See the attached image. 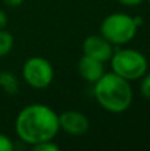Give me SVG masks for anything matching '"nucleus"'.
Wrapping results in <instances>:
<instances>
[{
  "label": "nucleus",
  "instance_id": "f257e3e1",
  "mask_svg": "<svg viewBox=\"0 0 150 151\" xmlns=\"http://www.w3.org/2000/svg\"><path fill=\"white\" fill-rule=\"evenodd\" d=\"M17 138L28 146L52 141L60 131L58 114L44 104H31L19 111L15 121Z\"/></svg>",
  "mask_w": 150,
  "mask_h": 151
},
{
  "label": "nucleus",
  "instance_id": "f03ea898",
  "mask_svg": "<svg viewBox=\"0 0 150 151\" xmlns=\"http://www.w3.org/2000/svg\"><path fill=\"white\" fill-rule=\"evenodd\" d=\"M93 96L104 110L112 114H121L132 106L133 88L129 81L118 74L105 72L93 83Z\"/></svg>",
  "mask_w": 150,
  "mask_h": 151
},
{
  "label": "nucleus",
  "instance_id": "7ed1b4c3",
  "mask_svg": "<svg viewBox=\"0 0 150 151\" xmlns=\"http://www.w3.org/2000/svg\"><path fill=\"white\" fill-rule=\"evenodd\" d=\"M144 20L140 16H130L129 13L113 12L108 15L100 25V33L112 45L122 47L132 41Z\"/></svg>",
  "mask_w": 150,
  "mask_h": 151
},
{
  "label": "nucleus",
  "instance_id": "20e7f679",
  "mask_svg": "<svg viewBox=\"0 0 150 151\" xmlns=\"http://www.w3.org/2000/svg\"><path fill=\"white\" fill-rule=\"evenodd\" d=\"M112 72L120 77L132 81H138L148 72V58L142 52L133 48H120L114 50L110 60Z\"/></svg>",
  "mask_w": 150,
  "mask_h": 151
},
{
  "label": "nucleus",
  "instance_id": "39448f33",
  "mask_svg": "<svg viewBox=\"0 0 150 151\" xmlns=\"http://www.w3.org/2000/svg\"><path fill=\"white\" fill-rule=\"evenodd\" d=\"M23 80L28 86L36 90L47 89L55 78V69L47 58L41 56H32L21 68Z\"/></svg>",
  "mask_w": 150,
  "mask_h": 151
},
{
  "label": "nucleus",
  "instance_id": "423d86ee",
  "mask_svg": "<svg viewBox=\"0 0 150 151\" xmlns=\"http://www.w3.org/2000/svg\"><path fill=\"white\" fill-rule=\"evenodd\" d=\"M60 130L73 137H81L89 130V118L77 110H66L58 114Z\"/></svg>",
  "mask_w": 150,
  "mask_h": 151
},
{
  "label": "nucleus",
  "instance_id": "0eeeda50",
  "mask_svg": "<svg viewBox=\"0 0 150 151\" xmlns=\"http://www.w3.org/2000/svg\"><path fill=\"white\" fill-rule=\"evenodd\" d=\"M114 52V45H112L102 35H90L82 41V53L98 61L110 60Z\"/></svg>",
  "mask_w": 150,
  "mask_h": 151
},
{
  "label": "nucleus",
  "instance_id": "6e6552de",
  "mask_svg": "<svg viewBox=\"0 0 150 151\" xmlns=\"http://www.w3.org/2000/svg\"><path fill=\"white\" fill-rule=\"evenodd\" d=\"M104 64L105 63H102V61H98L87 55H82L81 58L79 60V64H77V70H79V74L81 76L82 80L93 85L105 73Z\"/></svg>",
  "mask_w": 150,
  "mask_h": 151
},
{
  "label": "nucleus",
  "instance_id": "1a4fd4ad",
  "mask_svg": "<svg viewBox=\"0 0 150 151\" xmlns=\"http://www.w3.org/2000/svg\"><path fill=\"white\" fill-rule=\"evenodd\" d=\"M0 89L9 96H15L20 90V81L12 72H0Z\"/></svg>",
  "mask_w": 150,
  "mask_h": 151
},
{
  "label": "nucleus",
  "instance_id": "9d476101",
  "mask_svg": "<svg viewBox=\"0 0 150 151\" xmlns=\"http://www.w3.org/2000/svg\"><path fill=\"white\" fill-rule=\"evenodd\" d=\"M13 44H15V39L12 33L5 31V28L0 29V58L5 57L13 49Z\"/></svg>",
  "mask_w": 150,
  "mask_h": 151
},
{
  "label": "nucleus",
  "instance_id": "9b49d317",
  "mask_svg": "<svg viewBox=\"0 0 150 151\" xmlns=\"http://www.w3.org/2000/svg\"><path fill=\"white\" fill-rule=\"evenodd\" d=\"M140 93L145 99L150 101V73L148 72L140 78Z\"/></svg>",
  "mask_w": 150,
  "mask_h": 151
},
{
  "label": "nucleus",
  "instance_id": "f8f14e48",
  "mask_svg": "<svg viewBox=\"0 0 150 151\" xmlns=\"http://www.w3.org/2000/svg\"><path fill=\"white\" fill-rule=\"evenodd\" d=\"M33 151H58L60 147L58 145L55 143V141H45V142H40V143L35 145L31 147Z\"/></svg>",
  "mask_w": 150,
  "mask_h": 151
},
{
  "label": "nucleus",
  "instance_id": "ddd939ff",
  "mask_svg": "<svg viewBox=\"0 0 150 151\" xmlns=\"http://www.w3.org/2000/svg\"><path fill=\"white\" fill-rule=\"evenodd\" d=\"M15 145L8 135L0 133V151H13Z\"/></svg>",
  "mask_w": 150,
  "mask_h": 151
},
{
  "label": "nucleus",
  "instance_id": "4468645a",
  "mask_svg": "<svg viewBox=\"0 0 150 151\" xmlns=\"http://www.w3.org/2000/svg\"><path fill=\"white\" fill-rule=\"evenodd\" d=\"M117 1L125 7H137V5L142 4L145 0H117Z\"/></svg>",
  "mask_w": 150,
  "mask_h": 151
},
{
  "label": "nucleus",
  "instance_id": "2eb2a0df",
  "mask_svg": "<svg viewBox=\"0 0 150 151\" xmlns=\"http://www.w3.org/2000/svg\"><path fill=\"white\" fill-rule=\"evenodd\" d=\"M8 24V16L4 11L0 8V29H4Z\"/></svg>",
  "mask_w": 150,
  "mask_h": 151
},
{
  "label": "nucleus",
  "instance_id": "dca6fc26",
  "mask_svg": "<svg viewBox=\"0 0 150 151\" xmlns=\"http://www.w3.org/2000/svg\"><path fill=\"white\" fill-rule=\"evenodd\" d=\"M3 3L8 7H19L24 3V0H3Z\"/></svg>",
  "mask_w": 150,
  "mask_h": 151
},
{
  "label": "nucleus",
  "instance_id": "f3484780",
  "mask_svg": "<svg viewBox=\"0 0 150 151\" xmlns=\"http://www.w3.org/2000/svg\"><path fill=\"white\" fill-rule=\"evenodd\" d=\"M148 1H149V3H150V0H148Z\"/></svg>",
  "mask_w": 150,
  "mask_h": 151
}]
</instances>
